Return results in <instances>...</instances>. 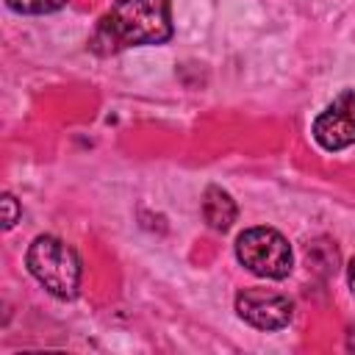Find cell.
<instances>
[{
  "mask_svg": "<svg viewBox=\"0 0 355 355\" xmlns=\"http://www.w3.org/2000/svg\"><path fill=\"white\" fill-rule=\"evenodd\" d=\"M172 36V11L169 0H116L111 11L100 19L92 47L105 44L139 47V44H164Z\"/></svg>",
  "mask_w": 355,
  "mask_h": 355,
  "instance_id": "6da1fadb",
  "label": "cell"
},
{
  "mask_svg": "<svg viewBox=\"0 0 355 355\" xmlns=\"http://www.w3.org/2000/svg\"><path fill=\"white\" fill-rule=\"evenodd\" d=\"M28 272L58 300H72L80 286V258L58 236H39L25 255Z\"/></svg>",
  "mask_w": 355,
  "mask_h": 355,
  "instance_id": "7a4b0ae2",
  "label": "cell"
},
{
  "mask_svg": "<svg viewBox=\"0 0 355 355\" xmlns=\"http://www.w3.org/2000/svg\"><path fill=\"white\" fill-rule=\"evenodd\" d=\"M236 258L258 277L283 280L291 272V247L275 227H247L236 239Z\"/></svg>",
  "mask_w": 355,
  "mask_h": 355,
  "instance_id": "3957f363",
  "label": "cell"
},
{
  "mask_svg": "<svg viewBox=\"0 0 355 355\" xmlns=\"http://www.w3.org/2000/svg\"><path fill=\"white\" fill-rule=\"evenodd\" d=\"M236 313L258 330H280L294 316V302L272 288H241L236 294Z\"/></svg>",
  "mask_w": 355,
  "mask_h": 355,
  "instance_id": "277c9868",
  "label": "cell"
},
{
  "mask_svg": "<svg viewBox=\"0 0 355 355\" xmlns=\"http://www.w3.org/2000/svg\"><path fill=\"white\" fill-rule=\"evenodd\" d=\"M313 141L327 150L338 153L349 144H355V92H341L316 119H313Z\"/></svg>",
  "mask_w": 355,
  "mask_h": 355,
  "instance_id": "5b68a950",
  "label": "cell"
},
{
  "mask_svg": "<svg viewBox=\"0 0 355 355\" xmlns=\"http://www.w3.org/2000/svg\"><path fill=\"white\" fill-rule=\"evenodd\" d=\"M236 214H239L236 202L225 189H219V186H208L205 189V194H202V216H205L208 227L225 233L236 222Z\"/></svg>",
  "mask_w": 355,
  "mask_h": 355,
  "instance_id": "8992f818",
  "label": "cell"
},
{
  "mask_svg": "<svg viewBox=\"0 0 355 355\" xmlns=\"http://www.w3.org/2000/svg\"><path fill=\"white\" fill-rule=\"evenodd\" d=\"M6 6L17 14H53L67 6V0H6Z\"/></svg>",
  "mask_w": 355,
  "mask_h": 355,
  "instance_id": "52a82bcc",
  "label": "cell"
},
{
  "mask_svg": "<svg viewBox=\"0 0 355 355\" xmlns=\"http://www.w3.org/2000/svg\"><path fill=\"white\" fill-rule=\"evenodd\" d=\"M17 219H19V205H17V200H14L11 194H3V227H6V230L14 227Z\"/></svg>",
  "mask_w": 355,
  "mask_h": 355,
  "instance_id": "ba28073f",
  "label": "cell"
},
{
  "mask_svg": "<svg viewBox=\"0 0 355 355\" xmlns=\"http://www.w3.org/2000/svg\"><path fill=\"white\" fill-rule=\"evenodd\" d=\"M347 280H349V288L355 291V255H352V261H349V266H347Z\"/></svg>",
  "mask_w": 355,
  "mask_h": 355,
  "instance_id": "9c48e42d",
  "label": "cell"
},
{
  "mask_svg": "<svg viewBox=\"0 0 355 355\" xmlns=\"http://www.w3.org/2000/svg\"><path fill=\"white\" fill-rule=\"evenodd\" d=\"M347 349H349V352H355V324L347 330Z\"/></svg>",
  "mask_w": 355,
  "mask_h": 355,
  "instance_id": "30bf717a",
  "label": "cell"
}]
</instances>
